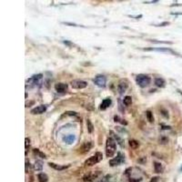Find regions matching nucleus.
Segmentation results:
<instances>
[{
  "mask_svg": "<svg viewBox=\"0 0 182 182\" xmlns=\"http://www.w3.org/2000/svg\"><path fill=\"white\" fill-rule=\"evenodd\" d=\"M117 150V144L112 137H108L106 143V155L108 157H111L115 155Z\"/></svg>",
  "mask_w": 182,
  "mask_h": 182,
  "instance_id": "nucleus-1",
  "label": "nucleus"
},
{
  "mask_svg": "<svg viewBox=\"0 0 182 182\" xmlns=\"http://www.w3.org/2000/svg\"><path fill=\"white\" fill-rule=\"evenodd\" d=\"M102 157H103V155L101 152H97L95 155L91 156L89 159H88L87 160L85 161V165L86 166H88V167H91V166H94L95 164L98 163V162H100L102 160Z\"/></svg>",
  "mask_w": 182,
  "mask_h": 182,
  "instance_id": "nucleus-2",
  "label": "nucleus"
},
{
  "mask_svg": "<svg viewBox=\"0 0 182 182\" xmlns=\"http://www.w3.org/2000/svg\"><path fill=\"white\" fill-rule=\"evenodd\" d=\"M136 82L140 88H146L150 84V78L147 75L139 74L137 76Z\"/></svg>",
  "mask_w": 182,
  "mask_h": 182,
  "instance_id": "nucleus-3",
  "label": "nucleus"
},
{
  "mask_svg": "<svg viewBox=\"0 0 182 182\" xmlns=\"http://www.w3.org/2000/svg\"><path fill=\"white\" fill-rule=\"evenodd\" d=\"M124 162H125V156H124L121 152H118V156L109 161V165L111 167H115V166L121 165L124 163Z\"/></svg>",
  "mask_w": 182,
  "mask_h": 182,
  "instance_id": "nucleus-4",
  "label": "nucleus"
},
{
  "mask_svg": "<svg viewBox=\"0 0 182 182\" xmlns=\"http://www.w3.org/2000/svg\"><path fill=\"white\" fill-rule=\"evenodd\" d=\"M71 86H72V88L75 89H83L88 87V83L84 80L76 79L71 82Z\"/></svg>",
  "mask_w": 182,
  "mask_h": 182,
  "instance_id": "nucleus-5",
  "label": "nucleus"
},
{
  "mask_svg": "<svg viewBox=\"0 0 182 182\" xmlns=\"http://www.w3.org/2000/svg\"><path fill=\"white\" fill-rule=\"evenodd\" d=\"M94 83L98 86L99 88H105L106 87V83H107V78L106 76L103 75H98L94 78Z\"/></svg>",
  "mask_w": 182,
  "mask_h": 182,
  "instance_id": "nucleus-6",
  "label": "nucleus"
},
{
  "mask_svg": "<svg viewBox=\"0 0 182 182\" xmlns=\"http://www.w3.org/2000/svg\"><path fill=\"white\" fill-rule=\"evenodd\" d=\"M46 110V105H40L35 108H33L31 110V114L33 115H39V114H43Z\"/></svg>",
  "mask_w": 182,
  "mask_h": 182,
  "instance_id": "nucleus-7",
  "label": "nucleus"
},
{
  "mask_svg": "<svg viewBox=\"0 0 182 182\" xmlns=\"http://www.w3.org/2000/svg\"><path fill=\"white\" fill-rule=\"evenodd\" d=\"M55 89L58 93H65L68 89V85L64 83H57L55 85Z\"/></svg>",
  "mask_w": 182,
  "mask_h": 182,
  "instance_id": "nucleus-8",
  "label": "nucleus"
},
{
  "mask_svg": "<svg viewBox=\"0 0 182 182\" xmlns=\"http://www.w3.org/2000/svg\"><path fill=\"white\" fill-rule=\"evenodd\" d=\"M128 83L126 82V81H121V82L119 83L118 86V90L119 94H124V93H125L126 90L128 89Z\"/></svg>",
  "mask_w": 182,
  "mask_h": 182,
  "instance_id": "nucleus-9",
  "label": "nucleus"
},
{
  "mask_svg": "<svg viewBox=\"0 0 182 182\" xmlns=\"http://www.w3.org/2000/svg\"><path fill=\"white\" fill-rule=\"evenodd\" d=\"M41 79H42V75H41V74H38V75H36V76H32L31 78L28 79V81H29V82H31L33 85L37 86L38 83L40 82Z\"/></svg>",
  "mask_w": 182,
  "mask_h": 182,
  "instance_id": "nucleus-10",
  "label": "nucleus"
},
{
  "mask_svg": "<svg viewBox=\"0 0 182 182\" xmlns=\"http://www.w3.org/2000/svg\"><path fill=\"white\" fill-rule=\"evenodd\" d=\"M99 175H100V172H96V173L94 172V173H92V174H89V175H88V176L84 177L83 180H84V181H92V180H94L95 179H97Z\"/></svg>",
  "mask_w": 182,
  "mask_h": 182,
  "instance_id": "nucleus-11",
  "label": "nucleus"
},
{
  "mask_svg": "<svg viewBox=\"0 0 182 182\" xmlns=\"http://www.w3.org/2000/svg\"><path fill=\"white\" fill-rule=\"evenodd\" d=\"M91 147H92V143H91V142H86L85 144L79 148L80 152L83 153V154H84V153H87V152H88L90 150Z\"/></svg>",
  "mask_w": 182,
  "mask_h": 182,
  "instance_id": "nucleus-12",
  "label": "nucleus"
},
{
  "mask_svg": "<svg viewBox=\"0 0 182 182\" xmlns=\"http://www.w3.org/2000/svg\"><path fill=\"white\" fill-rule=\"evenodd\" d=\"M112 101H111V99L110 98H106V99H104L101 105H100V109L101 110H105V109H107L110 105H111Z\"/></svg>",
  "mask_w": 182,
  "mask_h": 182,
  "instance_id": "nucleus-13",
  "label": "nucleus"
},
{
  "mask_svg": "<svg viewBox=\"0 0 182 182\" xmlns=\"http://www.w3.org/2000/svg\"><path fill=\"white\" fill-rule=\"evenodd\" d=\"M49 167H53L54 169L56 170H58V171H61V170H64V169H66L68 167H69V165L68 166H60V165H57V164H55V163H48Z\"/></svg>",
  "mask_w": 182,
  "mask_h": 182,
  "instance_id": "nucleus-14",
  "label": "nucleus"
},
{
  "mask_svg": "<svg viewBox=\"0 0 182 182\" xmlns=\"http://www.w3.org/2000/svg\"><path fill=\"white\" fill-rule=\"evenodd\" d=\"M144 50H147V51H159V52H165V53H171V54H175L176 55V53L174 51H172L171 49H167V48H157V49H155V48H146V49H144Z\"/></svg>",
  "mask_w": 182,
  "mask_h": 182,
  "instance_id": "nucleus-15",
  "label": "nucleus"
},
{
  "mask_svg": "<svg viewBox=\"0 0 182 182\" xmlns=\"http://www.w3.org/2000/svg\"><path fill=\"white\" fill-rule=\"evenodd\" d=\"M76 139V137L74 135H68V136H66L63 137V140L66 143V144H72V143L75 141Z\"/></svg>",
  "mask_w": 182,
  "mask_h": 182,
  "instance_id": "nucleus-16",
  "label": "nucleus"
},
{
  "mask_svg": "<svg viewBox=\"0 0 182 182\" xmlns=\"http://www.w3.org/2000/svg\"><path fill=\"white\" fill-rule=\"evenodd\" d=\"M154 169H155V171L157 172V173H162L164 170L163 166H162L160 163H159V162H155L154 163Z\"/></svg>",
  "mask_w": 182,
  "mask_h": 182,
  "instance_id": "nucleus-17",
  "label": "nucleus"
},
{
  "mask_svg": "<svg viewBox=\"0 0 182 182\" xmlns=\"http://www.w3.org/2000/svg\"><path fill=\"white\" fill-rule=\"evenodd\" d=\"M37 179L39 182H47L48 180V177L45 173H39L37 175Z\"/></svg>",
  "mask_w": 182,
  "mask_h": 182,
  "instance_id": "nucleus-18",
  "label": "nucleus"
},
{
  "mask_svg": "<svg viewBox=\"0 0 182 182\" xmlns=\"http://www.w3.org/2000/svg\"><path fill=\"white\" fill-rule=\"evenodd\" d=\"M155 84L157 87H159V88H164L165 87V80L163 78H156L155 79Z\"/></svg>",
  "mask_w": 182,
  "mask_h": 182,
  "instance_id": "nucleus-19",
  "label": "nucleus"
},
{
  "mask_svg": "<svg viewBox=\"0 0 182 182\" xmlns=\"http://www.w3.org/2000/svg\"><path fill=\"white\" fill-rule=\"evenodd\" d=\"M128 144L132 148H134V149H136V148H137L138 147H139V143L135 139H130L128 141Z\"/></svg>",
  "mask_w": 182,
  "mask_h": 182,
  "instance_id": "nucleus-20",
  "label": "nucleus"
},
{
  "mask_svg": "<svg viewBox=\"0 0 182 182\" xmlns=\"http://www.w3.org/2000/svg\"><path fill=\"white\" fill-rule=\"evenodd\" d=\"M146 117H147V120L149 121L150 123L154 122V117H153L152 112L149 111V110H147V111L146 112Z\"/></svg>",
  "mask_w": 182,
  "mask_h": 182,
  "instance_id": "nucleus-21",
  "label": "nucleus"
},
{
  "mask_svg": "<svg viewBox=\"0 0 182 182\" xmlns=\"http://www.w3.org/2000/svg\"><path fill=\"white\" fill-rule=\"evenodd\" d=\"M43 169V163L40 160H36L35 162V169L37 171H40Z\"/></svg>",
  "mask_w": 182,
  "mask_h": 182,
  "instance_id": "nucleus-22",
  "label": "nucleus"
},
{
  "mask_svg": "<svg viewBox=\"0 0 182 182\" xmlns=\"http://www.w3.org/2000/svg\"><path fill=\"white\" fill-rule=\"evenodd\" d=\"M123 102L126 106H129V105H131V103H132V98L130 97V96H127V97L124 98Z\"/></svg>",
  "mask_w": 182,
  "mask_h": 182,
  "instance_id": "nucleus-23",
  "label": "nucleus"
},
{
  "mask_svg": "<svg viewBox=\"0 0 182 182\" xmlns=\"http://www.w3.org/2000/svg\"><path fill=\"white\" fill-rule=\"evenodd\" d=\"M114 120H115V122H119V123H121L122 125H127V121H125L124 120V119H122V118H120L118 116H115L114 117Z\"/></svg>",
  "mask_w": 182,
  "mask_h": 182,
  "instance_id": "nucleus-24",
  "label": "nucleus"
},
{
  "mask_svg": "<svg viewBox=\"0 0 182 182\" xmlns=\"http://www.w3.org/2000/svg\"><path fill=\"white\" fill-rule=\"evenodd\" d=\"M34 153H35V154H37L38 157H42V159H46V157L44 153H42L39 149H38V148H35V149H34Z\"/></svg>",
  "mask_w": 182,
  "mask_h": 182,
  "instance_id": "nucleus-25",
  "label": "nucleus"
},
{
  "mask_svg": "<svg viewBox=\"0 0 182 182\" xmlns=\"http://www.w3.org/2000/svg\"><path fill=\"white\" fill-rule=\"evenodd\" d=\"M87 126H88V130L89 133H92L93 132V129H94V127H93V124L91 123V121L89 120V119H88L87 120Z\"/></svg>",
  "mask_w": 182,
  "mask_h": 182,
  "instance_id": "nucleus-26",
  "label": "nucleus"
},
{
  "mask_svg": "<svg viewBox=\"0 0 182 182\" xmlns=\"http://www.w3.org/2000/svg\"><path fill=\"white\" fill-rule=\"evenodd\" d=\"M109 179H110V175H107L106 177H104V178H102L101 179H100L99 181H98V182H108L109 181Z\"/></svg>",
  "mask_w": 182,
  "mask_h": 182,
  "instance_id": "nucleus-27",
  "label": "nucleus"
},
{
  "mask_svg": "<svg viewBox=\"0 0 182 182\" xmlns=\"http://www.w3.org/2000/svg\"><path fill=\"white\" fill-rule=\"evenodd\" d=\"M167 141H169V139H167L166 137H162L160 139H159V142L161 143V144H166Z\"/></svg>",
  "mask_w": 182,
  "mask_h": 182,
  "instance_id": "nucleus-28",
  "label": "nucleus"
},
{
  "mask_svg": "<svg viewBox=\"0 0 182 182\" xmlns=\"http://www.w3.org/2000/svg\"><path fill=\"white\" fill-rule=\"evenodd\" d=\"M29 169H30V163L29 162H28V160L27 159L26 160V172L27 173L28 171H29Z\"/></svg>",
  "mask_w": 182,
  "mask_h": 182,
  "instance_id": "nucleus-29",
  "label": "nucleus"
},
{
  "mask_svg": "<svg viewBox=\"0 0 182 182\" xmlns=\"http://www.w3.org/2000/svg\"><path fill=\"white\" fill-rule=\"evenodd\" d=\"M25 141H26V143H25V147H26V148H27L28 146H29V144H30V139H29L28 137H26Z\"/></svg>",
  "mask_w": 182,
  "mask_h": 182,
  "instance_id": "nucleus-30",
  "label": "nucleus"
},
{
  "mask_svg": "<svg viewBox=\"0 0 182 182\" xmlns=\"http://www.w3.org/2000/svg\"><path fill=\"white\" fill-rule=\"evenodd\" d=\"M129 182H141V179H130Z\"/></svg>",
  "mask_w": 182,
  "mask_h": 182,
  "instance_id": "nucleus-31",
  "label": "nucleus"
},
{
  "mask_svg": "<svg viewBox=\"0 0 182 182\" xmlns=\"http://www.w3.org/2000/svg\"><path fill=\"white\" fill-rule=\"evenodd\" d=\"M167 113H169V112L165 111V110H162V115H163L165 118H169V114H167Z\"/></svg>",
  "mask_w": 182,
  "mask_h": 182,
  "instance_id": "nucleus-32",
  "label": "nucleus"
},
{
  "mask_svg": "<svg viewBox=\"0 0 182 182\" xmlns=\"http://www.w3.org/2000/svg\"><path fill=\"white\" fill-rule=\"evenodd\" d=\"M157 180H159V178H157V177H155V178H153L149 182H157Z\"/></svg>",
  "mask_w": 182,
  "mask_h": 182,
  "instance_id": "nucleus-33",
  "label": "nucleus"
},
{
  "mask_svg": "<svg viewBox=\"0 0 182 182\" xmlns=\"http://www.w3.org/2000/svg\"><path fill=\"white\" fill-rule=\"evenodd\" d=\"M169 22H164V23H162V24H159V27H164L165 25H169Z\"/></svg>",
  "mask_w": 182,
  "mask_h": 182,
  "instance_id": "nucleus-34",
  "label": "nucleus"
}]
</instances>
